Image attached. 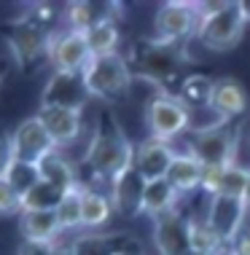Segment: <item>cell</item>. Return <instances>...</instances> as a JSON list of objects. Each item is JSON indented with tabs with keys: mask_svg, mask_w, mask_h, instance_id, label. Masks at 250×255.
<instances>
[{
	"mask_svg": "<svg viewBox=\"0 0 250 255\" xmlns=\"http://www.w3.org/2000/svg\"><path fill=\"white\" fill-rule=\"evenodd\" d=\"M89 89L83 84L81 73H67V70H51L43 92H40V105L43 108H67V110H81L89 105Z\"/></svg>",
	"mask_w": 250,
	"mask_h": 255,
	"instance_id": "cell-9",
	"label": "cell"
},
{
	"mask_svg": "<svg viewBox=\"0 0 250 255\" xmlns=\"http://www.w3.org/2000/svg\"><path fill=\"white\" fill-rule=\"evenodd\" d=\"M57 30L46 27L35 13H24V16L13 19L11 32H8V49L11 57L19 67L35 65L40 57H48V43Z\"/></svg>",
	"mask_w": 250,
	"mask_h": 255,
	"instance_id": "cell-4",
	"label": "cell"
},
{
	"mask_svg": "<svg viewBox=\"0 0 250 255\" xmlns=\"http://www.w3.org/2000/svg\"><path fill=\"white\" fill-rule=\"evenodd\" d=\"M154 245L159 255H191L189 218L180 215V210L154 218Z\"/></svg>",
	"mask_w": 250,
	"mask_h": 255,
	"instance_id": "cell-12",
	"label": "cell"
},
{
	"mask_svg": "<svg viewBox=\"0 0 250 255\" xmlns=\"http://www.w3.org/2000/svg\"><path fill=\"white\" fill-rule=\"evenodd\" d=\"M232 124V121H229ZM224 124L210 132L194 134L189 156H194L205 169H224L234 164V153H237V129Z\"/></svg>",
	"mask_w": 250,
	"mask_h": 255,
	"instance_id": "cell-6",
	"label": "cell"
},
{
	"mask_svg": "<svg viewBox=\"0 0 250 255\" xmlns=\"http://www.w3.org/2000/svg\"><path fill=\"white\" fill-rule=\"evenodd\" d=\"M248 180H250V169H245V167H237V164H232V167L221 169L218 196H237V199H245Z\"/></svg>",
	"mask_w": 250,
	"mask_h": 255,
	"instance_id": "cell-30",
	"label": "cell"
},
{
	"mask_svg": "<svg viewBox=\"0 0 250 255\" xmlns=\"http://www.w3.org/2000/svg\"><path fill=\"white\" fill-rule=\"evenodd\" d=\"M213 86L215 81H210L207 75H191L180 84V102L186 108H207L210 105V97H213Z\"/></svg>",
	"mask_w": 250,
	"mask_h": 255,
	"instance_id": "cell-26",
	"label": "cell"
},
{
	"mask_svg": "<svg viewBox=\"0 0 250 255\" xmlns=\"http://www.w3.org/2000/svg\"><path fill=\"white\" fill-rule=\"evenodd\" d=\"M191 255H210V253H191Z\"/></svg>",
	"mask_w": 250,
	"mask_h": 255,
	"instance_id": "cell-38",
	"label": "cell"
},
{
	"mask_svg": "<svg viewBox=\"0 0 250 255\" xmlns=\"http://www.w3.org/2000/svg\"><path fill=\"white\" fill-rule=\"evenodd\" d=\"M19 212H22V199L5 183V177H0V218L19 215Z\"/></svg>",
	"mask_w": 250,
	"mask_h": 255,
	"instance_id": "cell-31",
	"label": "cell"
},
{
	"mask_svg": "<svg viewBox=\"0 0 250 255\" xmlns=\"http://www.w3.org/2000/svg\"><path fill=\"white\" fill-rule=\"evenodd\" d=\"M11 142H13V158L38 164L43 156L51 150H57L51 134L46 132V127L40 124L38 116H27L24 121L16 124V129H11Z\"/></svg>",
	"mask_w": 250,
	"mask_h": 255,
	"instance_id": "cell-11",
	"label": "cell"
},
{
	"mask_svg": "<svg viewBox=\"0 0 250 255\" xmlns=\"http://www.w3.org/2000/svg\"><path fill=\"white\" fill-rule=\"evenodd\" d=\"M83 84L89 89V97L100 100V102H119L124 94L132 89V67L121 54H110V57H92V62L86 65Z\"/></svg>",
	"mask_w": 250,
	"mask_h": 255,
	"instance_id": "cell-3",
	"label": "cell"
},
{
	"mask_svg": "<svg viewBox=\"0 0 250 255\" xmlns=\"http://www.w3.org/2000/svg\"><path fill=\"white\" fill-rule=\"evenodd\" d=\"M248 100H245V92L240 89L237 81L226 78V81H215L213 86V97H210V108L221 116L224 121H232L234 116H240L245 110Z\"/></svg>",
	"mask_w": 250,
	"mask_h": 255,
	"instance_id": "cell-21",
	"label": "cell"
},
{
	"mask_svg": "<svg viewBox=\"0 0 250 255\" xmlns=\"http://www.w3.org/2000/svg\"><path fill=\"white\" fill-rule=\"evenodd\" d=\"M202 177H205V167L189 153H178L170 172H167V180L172 183V188L178 194H191V191L202 188Z\"/></svg>",
	"mask_w": 250,
	"mask_h": 255,
	"instance_id": "cell-22",
	"label": "cell"
},
{
	"mask_svg": "<svg viewBox=\"0 0 250 255\" xmlns=\"http://www.w3.org/2000/svg\"><path fill=\"white\" fill-rule=\"evenodd\" d=\"M178 199L180 194L172 188V183L162 177V180H151L145 183V194H143V212L151 218H159L170 210H178Z\"/></svg>",
	"mask_w": 250,
	"mask_h": 255,
	"instance_id": "cell-23",
	"label": "cell"
},
{
	"mask_svg": "<svg viewBox=\"0 0 250 255\" xmlns=\"http://www.w3.org/2000/svg\"><path fill=\"white\" fill-rule=\"evenodd\" d=\"M245 204H248V210H250V180H248V191H245Z\"/></svg>",
	"mask_w": 250,
	"mask_h": 255,
	"instance_id": "cell-36",
	"label": "cell"
},
{
	"mask_svg": "<svg viewBox=\"0 0 250 255\" xmlns=\"http://www.w3.org/2000/svg\"><path fill=\"white\" fill-rule=\"evenodd\" d=\"M3 177H5V183H8L11 188L19 194V199H22L27 191H30L32 185L40 180V172H38V164L22 161V158H13V161L8 164V169L3 172Z\"/></svg>",
	"mask_w": 250,
	"mask_h": 255,
	"instance_id": "cell-27",
	"label": "cell"
},
{
	"mask_svg": "<svg viewBox=\"0 0 250 255\" xmlns=\"http://www.w3.org/2000/svg\"><path fill=\"white\" fill-rule=\"evenodd\" d=\"M245 22L242 3H199V24L194 40L210 51H226L240 43Z\"/></svg>",
	"mask_w": 250,
	"mask_h": 255,
	"instance_id": "cell-2",
	"label": "cell"
},
{
	"mask_svg": "<svg viewBox=\"0 0 250 255\" xmlns=\"http://www.w3.org/2000/svg\"><path fill=\"white\" fill-rule=\"evenodd\" d=\"M189 234H191V253H210V255H224L221 250L229 253V247L221 245V239L213 234L205 218H189Z\"/></svg>",
	"mask_w": 250,
	"mask_h": 255,
	"instance_id": "cell-28",
	"label": "cell"
},
{
	"mask_svg": "<svg viewBox=\"0 0 250 255\" xmlns=\"http://www.w3.org/2000/svg\"><path fill=\"white\" fill-rule=\"evenodd\" d=\"M57 218L62 231H78L83 229V218H81V185H75L73 191H67L65 199L57 207Z\"/></svg>",
	"mask_w": 250,
	"mask_h": 255,
	"instance_id": "cell-29",
	"label": "cell"
},
{
	"mask_svg": "<svg viewBox=\"0 0 250 255\" xmlns=\"http://www.w3.org/2000/svg\"><path fill=\"white\" fill-rule=\"evenodd\" d=\"M248 204L245 199H237V196H213L210 199V207H207V226L213 229V234L221 239L224 247H232L234 239L240 237L242 226L248 220Z\"/></svg>",
	"mask_w": 250,
	"mask_h": 255,
	"instance_id": "cell-8",
	"label": "cell"
},
{
	"mask_svg": "<svg viewBox=\"0 0 250 255\" xmlns=\"http://www.w3.org/2000/svg\"><path fill=\"white\" fill-rule=\"evenodd\" d=\"M229 250H232L234 255H250V231H242Z\"/></svg>",
	"mask_w": 250,
	"mask_h": 255,
	"instance_id": "cell-33",
	"label": "cell"
},
{
	"mask_svg": "<svg viewBox=\"0 0 250 255\" xmlns=\"http://www.w3.org/2000/svg\"><path fill=\"white\" fill-rule=\"evenodd\" d=\"M67 191L57 188V185L46 183V180H38L30 191L22 196V212H48V210H57L59 202L65 199ZM19 212V215H22Z\"/></svg>",
	"mask_w": 250,
	"mask_h": 255,
	"instance_id": "cell-24",
	"label": "cell"
},
{
	"mask_svg": "<svg viewBox=\"0 0 250 255\" xmlns=\"http://www.w3.org/2000/svg\"><path fill=\"white\" fill-rule=\"evenodd\" d=\"M13 161V142H11V132L0 124V177L8 169V164Z\"/></svg>",
	"mask_w": 250,
	"mask_h": 255,
	"instance_id": "cell-32",
	"label": "cell"
},
{
	"mask_svg": "<svg viewBox=\"0 0 250 255\" xmlns=\"http://www.w3.org/2000/svg\"><path fill=\"white\" fill-rule=\"evenodd\" d=\"M3 78H5V67L0 65V84H3Z\"/></svg>",
	"mask_w": 250,
	"mask_h": 255,
	"instance_id": "cell-37",
	"label": "cell"
},
{
	"mask_svg": "<svg viewBox=\"0 0 250 255\" xmlns=\"http://www.w3.org/2000/svg\"><path fill=\"white\" fill-rule=\"evenodd\" d=\"M119 19V5L116 3H70L65 8V24L67 30L89 32L97 24L116 22Z\"/></svg>",
	"mask_w": 250,
	"mask_h": 255,
	"instance_id": "cell-18",
	"label": "cell"
},
{
	"mask_svg": "<svg viewBox=\"0 0 250 255\" xmlns=\"http://www.w3.org/2000/svg\"><path fill=\"white\" fill-rule=\"evenodd\" d=\"M145 121H148L151 137H159V140L170 142L172 137L183 134L189 129V108L180 102V97H172V94H156V97L148 100V108H145Z\"/></svg>",
	"mask_w": 250,
	"mask_h": 255,
	"instance_id": "cell-7",
	"label": "cell"
},
{
	"mask_svg": "<svg viewBox=\"0 0 250 255\" xmlns=\"http://www.w3.org/2000/svg\"><path fill=\"white\" fill-rule=\"evenodd\" d=\"M137 239L132 237V234H121V231H89V234H81V237H75L70 245H67V250L70 255H119L121 250H127L132 247Z\"/></svg>",
	"mask_w": 250,
	"mask_h": 255,
	"instance_id": "cell-16",
	"label": "cell"
},
{
	"mask_svg": "<svg viewBox=\"0 0 250 255\" xmlns=\"http://www.w3.org/2000/svg\"><path fill=\"white\" fill-rule=\"evenodd\" d=\"M175 156H178V150L172 148V142L148 134L140 145H135V169L145 177V183L162 180V177H167Z\"/></svg>",
	"mask_w": 250,
	"mask_h": 255,
	"instance_id": "cell-13",
	"label": "cell"
},
{
	"mask_svg": "<svg viewBox=\"0 0 250 255\" xmlns=\"http://www.w3.org/2000/svg\"><path fill=\"white\" fill-rule=\"evenodd\" d=\"M199 24V5L197 3H186V0H170L162 3L154 16V30H156V43L164 46H175L180 40H186L189 35L197 32Z\"/></svg>",
	"mask_w": 250,
	"mask_h": 255,
	"instance_id": "cell-5",
	"label": "cell"
},
{
	"mask_svg": "<svg viewBox=\"0 0 250 255\" xmlns=\"http://www.w3.org/2000/svg\"><path fill=\"white\" fill-rule=\"evenodd\" d=\"M86 35V43H89V51L92 57H110V54H119V40H121V32H119V24L116 22H105V24H97L92 27Z\"/></svg>",
	"mask_w": 250,
	"mask_h": 255,
	"instance_id": "cell-25",
	"label": "cell"
},
{
	"mask_svg": "<svg viewBox=\"0 0 250 255\" xmlns=\"http://www.w3.org/2000/svg\"><path fill=\"white\" fill-rule=\"evenodd\" d=\"M83 164L92 169L94 177L105 180L108 185L121 172L135 167V145L121 132L116 119H110V116H102L100 119V124L94 127L92 140L86 145V153H83Z\"/></svg>",
	"mask_w": 250,
	"mask_h": 255,
	"instance_id": "cell-1",
	"label": "cell"
},
{
	"mask_svg": "<svg viewBox=\"0 0 250 255\" xmlns=\"http://www.w3.org/2000/svg\"><path fill=\"white\" fill-rule=\"evenodd\" d=\"M224 255H234V253H232V250H229V253H224Z\"/></svg>",
	"mask_w": 250,
	"mask_h": 255,
	"instance_id": "cell-39",
	"label": "cell"
},
{
	"mask_svg": "<svg viewBox=\"0 0 250 255\" xmlns=\"http://www.w3.org/2000/svg\"><path fill=\"white\" fill-rule=\"evenodd\" d=\"M119 255H145V253H143V247H140V242H135V245H132V247H127V250H121Z\"/></svg>",
	"mask_w": 250,
	"mask_h": 255,
	"instance_id": "cell-34",
	"label": "cell"
},
{
	"mask_svg": "<svg viewBox=\"0 0 250 255\" xmlns=\"http://www.w3.org/2000/svg\"><path fill=\"white\" fill-rule=\"evenodd\" d=\"M242 13H245V19L250 22V0H245V3H242Z\"/></svg>",
	"mask_w": 250,
	"mask_h": 255,
	"instance_id": "cell-35",
	"label": "cell"
},
{
	"mask_svg": "<svg viewBox=\"0 0 250 255\" xmlns=\"http://www.w3.org/2000/svg\"><path fill=\"white\" fill-rule=\"evenodd\" d=\"M38 119L46 127V132L51 134L54 145L59 150L70 148L75 140L81 137L83 129V113L81 110H67V108H43L38 105Z\"/></svg>",
	"mask_w": 250,
	"mask_h": 255,
	"instance_id": "cell-14",
	"label": "cell"
},
{
	"mask_svg": "<svg viewBox=\"0 0 250 255\" xmlns=\"http://www.w3.org/2000/svg\"><path fill=\"white\" fill-rule=\"evenodd\" d=\"M143 194H145V177L135 167L121 172L116 180H110V188H108L113 210L124 218H135L143 212Z\"/></svg>",
	"mask_w": 250,
	"mask_h": 255,
	"instance_id": "cell-15",
	"label": "cell"
},
{
	"mask_svg": "<svg viewBox=\"0 0 250 255\" xmlns=\"http://www.w3.org/2000/svg\"><path fill=\"white\" fill-rule=\"evenodd\" d=\"M38 172H40V180L57 185V188H62V191H73L75 185H81L78 172H75V164L62 153L59 148L40 158V161H38Z\"/></svg>",
	"mask_w": 250,
	"mask_h": 255,
	"instance_id": "cell-19",
	"label": "cell"
},
{
	"mask_svg": "<svg viewBox=\"0 0 250 255\" xmlns=\"http://www.w3.org/2000/svg\"><path fill=\"white\" fill-rule=\"evenodd\" d=\"M19 231H22V242L32 245H57L62 231L57 210L48 212H22L19 215Z\"/></svg>",
	"mask_w": 250,
	"mask_h": 255,
	"instance_id": "cell-17",
	"label": "cell"
},
{
	"mask_svg": "<svg viewBox=\"0 0 250 255\" xmlns=\"http://www.w3.org/2000/svg\"><path fill=\"white\" fill-rule=\"evenodd\" d=\"M48 62L54 70H67V73H83L86 65L92 62L86 35L78 30H57L48 43Z\"/></svg>",
	"mask_w": 250,
	"mask_h": 255,
	"instance_id": "cell-10",
	"label": "cell"
},
{
	"mask_svg": "<svg viewBox=\"0 0 250 255\" xmlns=\"http://www.w3.org/2000/svg\"><path fill=\"white\" fill-rule=\"evenodd\" d=\"M113 202L105 191H97L94 185H83L81 183V218H83V229H102L108 226L110 215H113Z\"/></svg>",
	"mask_w": 250,
	"mask_h": 255,
	"instance_id": "cell-20",
	"label": "cell"
}]
</instances>
